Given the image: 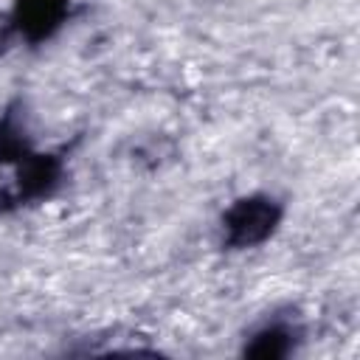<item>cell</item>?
Listing matches in <instances>:
<instances>
[{
	"mask_svg": "<svg viewBox=\"0 0 360 360\" xmlns=\"http://www.w3.org/2000/svg\"><path fill=\"white\" fill-rule=\"evenodd\" d=\"M281 205L267 194H250L239 197L225 214H222V231L225 245L233 250L256 248L264 239L273 236V231L281 222Z\"/></svg>",
	"mask_w": 360,
	"mask_h": 360,
	"instance_id": "obj_1",
	"label": "cell"
},
{
	"mask_svg": "<svg viewBox=\"0 0 360 360\" xmlns=\"http://www.w3.org/2000/svg\"><path fill=\"white\" fill-rule=\"evenodd\" d=\"M295 338H298V329L284 321V318H273L267 323H262L250 340L245 343V354L248 357H259V360H278V357H287L295 346Z\"/></svg>",
	"mask_w": 360,
	"mask_h": 360,
	"instance_id": "obj_3",
	"label": "cell"
},
{
	"mask_svg": "<svg viewBox=\"0 0 360 360\" xmlns=\"http://www.w3.org/2000/svg\"><path fill=\"white\" fill-rule=\"evenodd\" d=\"M70 0H14L8 31L31 45L51 39L68 20Z\"/></svg>",
	"mask_w": 360,
	"mask_h": 360,
	"instance_id": "obj_2",
	"label": "cell"
},
{
	"mask_svg": "<svg viewBox=\"0 0 360 360\" xmlns=\"http://www.w3.org/2000/svg\"><path fill=\"white\" fill-rule=\"evenodd\" d=\"M34 152V146L25 138V129L20 127V118L14 112V107H8L0 115V163H11L17 166L22 158H28Z\"/></svg>",
	"mask_w": 360,
	"mask_h": 360,
	"instance_id": "obj_4",
	"label": "cell"
}]
</instances>
